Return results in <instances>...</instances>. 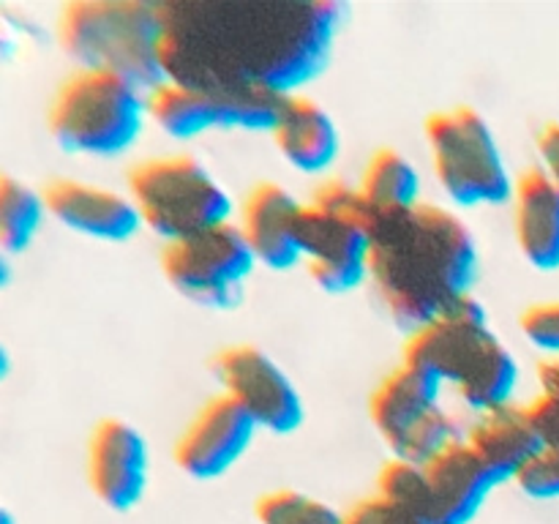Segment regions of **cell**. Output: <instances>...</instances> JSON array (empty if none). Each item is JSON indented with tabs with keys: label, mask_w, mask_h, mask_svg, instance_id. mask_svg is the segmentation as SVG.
<instances>
[{
	"label": "cell",
	"mask_w": 559,
	"mask_h": 524,
	"mask_svg": "<svg viewBox=\"0 0 559 524\" xmlns=\"http://www.w3.org/2000/svg\"><path fill=\"white\" fill-rule=\"evenodd\" d=\"M535 153H538V169L559 189V123L549 120L535 134Z\"/></svg>",
	"instance_id": "28"
},
{
	"label": "cell",
	"mask_w": 559,
	"mask_h": 524,
	"mask_svg": "<svg viewBox=\"0 0 559 524\" xmlns=\"http://www.w3.org/2000/svg\"><path fill=\"white\" fill-rule=\"evenodd\" d=\"M445 382L426 366L402 360L388 371L369 396V418L388 451L413 434L426 418L442 409Z\"/></svg>",
	"instance_id": "17"
},
{
	"label": "cell",
	"mask_w": 559,
	"mask_h": 524,
	"mask_svg": "<svg viewBox=\"0 0 559 524\" xmlns=\"http://www.w3.org/2000/svg\"><path fill=\"white\" fill-rule=\"evenodd\" d=\"M527 413L533 418L535 431H538L544 448H557L559 451V398L538 393L527 404Z\"/></svg>",
	"instance_id": "27"
},
{
	"label": "cell",
	"mask_w": 559,
	"mask_h": 524,
	"mask_svg": "<svg viewBox=\"0 0 559 524\" xmlns=\"http://www.w3.org/2000/svg\"><path fill=\"white\" fill-rule=\"evenodd\" d=\"M435 371L475 415L513 404L519 360L491 327L478 298L407 333L404 358Z\"/></svg>",
	"instance_id": "3"
},
{
	"label": "cell",
	"mask_w": 559,
	"mask_h": 524,
	"mask_svg": "<svg viewBox=\"0 0 559 524\" xmlns=\"http://www.w3.org/2000/svg\"><path fill=\"white\" fill-rule=\"evenodd\" d=\"M126 194L134 200L142 224L164 243L235 222L233 194L189 153L136 162L126 178Z\"/></svg>",
	"instance_id": "6"
},
{
	"label": "cell",
	"mask_w": 559,
	"mask_h": 524,
	"mask_svg": "<svg viewBox=\"0 0 559 524\" xmlns=\"http://www.w3.org/2000/svg\"><path fill=\"white\" fill-rule=\"evenodd\" d=\"M49 218L98 243H129L145 224L126 191L76 178H52L41 186Z\"/></svg>",
	"instance_id": "15"
},
{
	"label": "cell",
	"mask_w": 559,
	"mask_h": 524,
	"mask_svg": "<svg viewBox=\"0 0 559 524\" xmlns=\"http://www.w3.org/2000/svg\"><path fill=\"white\" fill-rule=\"evenodd\" d=\"M480 249L451 207L420 202L374 216L371 278L396 325L413 333L475 298Z\"/></svg>",
	"instance_id": "2"
},
{
	"label": "cell",
	"mask_w": 559,
	"mask_h": 524,
	"mask_svg": "<svg viewBox=\"0 0 559 524\" xmlns=\"http://www.w3.org/2000/svg\"><path fill=\"white\" fill-rule=\"evenodd\" d=\"M420 469L435 524H473L491 491L500 486L495 473L480 462L464 437Z\"/></svg>",
	"instance_id": "16"
},
{
	"label": "cell",
	"mask_w": 559,
	"mask_h": 524,
	"mask_svg": "<svg viewBox=\"0 0 559 524\" xmlns=\"http://www.w3.org/2000/svg\"><path fill=\"white\" fill-rule=\"evenodd\" d=\"M513 238L535 271H559V189L540 172L527 169L513 189Z\"/></svg>",
	"instance_id": "20"
},
{
	"label": "cell",
	"mask_w": 559,
	"mask_h": 524,
	"mask_svg": "<svg viewBox=\"0 0 559 524\" xmlns=\"http://www.w3.org/2000/svg\"><path fill=\"white\" fill-rule=\"evenodd\" d=\"M49 211L41 189L14 175L0 178V246L5 254H25L41 233Z\"/></svg>",
	"instance_id": "22"
},
{
	"label": "cell",
	"mask_w": 559,
	"mask_h": 524,
	"mask_svg": "<svg viewBox=\"0 0 559 524\" xmlns=\"http://www.w3.org/2000/svg\"><path fill=\"white\" fill-rule=\"evenodd\" d=\"M519 327L533 347L546 353V358H559V300L530 306L519 317Z\"/></svg>",
	"instance_id": "26"
},
{
	"label": "cell",
	"mask_w": 559,
	"mask_h": 524,
	"mask_svg": "<svg viewBox=\"0 0 559 524\" xmlns=\"http://www.w3.org/2000/svg\"><path fill=\"white\" fill-rule=\"evenodd\" d=\"M342 524H396V519L391 516V511H388L380 497L371 495L355 502L349 511H344Z\"/></svg>",
	"instance_id": "29"
},
{
	"label": "cell",
	"mask_w": 559,
	"mask_h": 524,
	"mask_svg": "<svg viewBox=\"0 0 559 524\" xmlns=\"http://www.w3.org/2000/svg\"><path fill=\"white\" fill-rule=\"evenodd\" d=\"M167 80L284 98L331 66L347 5L338 0H167Z\"/></svg>",
	"instance_id": "1"
},
{
	"label": "cell",
	"mask_w": 559,
	"mask_h": 524,
	"mask_svg": "<svg viewBox=\"0 0 559 524\" xmlns=\"http://www.w3.org/2000/svg\"><path fill=\"white\" fill-rule=\"evenodd\" d=\"M55 36L76 69L112 71L147 93L167 82V22L162 3L71 0L60 9Z\"/></svg>",
	"instance_id": "4"
},
{
	"label": "cell",
	"mask_w": 559,
	"mask_h": 524,
	"mask_svg": "<svg viewBox=\"0 0 559 524\" xmlns=\"http://www.w3.org/2000/svg\"><path fill=\"white\" fill-rule=\"evenodd\" d=\"M0 524H14V516H11L9 508H3V513H0Z\"/></svg>",
	"instance_id": "31"
},
{
	"label": "cell",
	"mask_w": 559,
	"mask_h": 524,
	"mask_svg": "<svg viewBox=\"0 0 559 524\" xmlns=\"http://www.w3.org/2000/svg\"><path fill=\"white\" fill-rule=\"evenodd\" d=\"M358 194L371 216H385V213L409 211V207L424 202V180L418 167L407 153L396 147H380L369 156L364 172L358 180Z\"/></svg>",
	"instance_id": "21"
},
{
	"label": "cell",
	"mask_w": 559,
	"mask_h": 524,
	"mask_svg": "<svg viewBox=\"0 0 559 524\" xmlns=\"http://www.w3.org/2000/svg\"><path fill=\"white\" fill-rule=\"evenodd\" d=\"M424 140L431 172L453 205H511L516 178L480 109L467 104L437 109L426 118Z\"/></svg>",
	"instance_id": "7"
},
{
	"label": "cell",
	"mask_w": 559,
	"mask_h": 524,
	"mask_svg": "<svg viewBox=\"0 0 559 524\" xmlns=\"http://www.w3.org/2000/svg\"><path fill=\"white\" fill-rule=\"evenodd\" d=\"M519 491L533 500H559V451L540 448L538 456L516 475L513 480Z\"/></svg>",
	"instance_id": "25"
},
{
	"label": "cell",
	"mask_w": 559,
	"mask_h": 524,
	"mask_svg": "<svg viewBox=\"0 0 559 524\" xmlns=\"http://www.w3.org/2000/svg\"><path fill=\"white\" fill-rule=\"evenodd\" d=\"M260 426L224 393L207 398L180 431L173 458L191 480H218L249 453Z\"/></svg>",
	"instance_id": "13"
},
{
	"label": "cell",
	"mask_w": 559,
	"mask_h": 524,
	"mask_svg": "<svg viewBox=\"0 0 559 524\" xmlns=\"http://www.w3.org/2000/svg\"><path fill=\"white\" fill-rule=\"evenodd\" d=\"M271 140L278 156L304 175L331 172L342 151V134L333 115L306 93H293L278 102Z\"/></svg>",
	"instance_id": "18"
},
{
	"label": "cell",
	"mask_w": 559,
	"mask_h": 524,
	"mask_svg": "<svg viewBox=\"0 0 559 524\" xmlns=\"http://www.w3.org/2000/svg\"><path fill=\"white\" fill-rule=\"evenodd\" d=\"M464 440L478 453L480 462L495 473L502 484H513L516 475L540 453L538 431L527 413V404L495 409V413L475 415L473 424L464 429Z\"/></svg>",
	"instance_id": "19"
},
{
	"label": "cell",
	"mask_w": 559,
	"mask_h": 524,
	"mask_svg": "<svg viewBox=\"0 0 559 524\" xmlns=\"http://www.w3.org/2000/svg\"><path fill=\"white\" fill-rule=\"evenodd\" d=\"M158 262L169 287L205 309H233L257 267L235 222L164 243Z\"/></svg>",
	"instance_id": "9"
},
{
	"label": "cell",
	"mask_w": 559,
	"mask_h": 524,
	"mask_svg": "<svg viewBox=\"0 0 559 524\" xmlns=\"http://www.w3.org/2000/svg\"><path fill=\"white\" fill-rule=\"evenodd\" d=\"M374 495L385 502L396 524H435L424 469L415 464L393 456L388 458L377 475Z\"/></svg>",
	"instance_id": "23"
},
{
	"label": "cell",
	"mask_w": 559,
	"mask_h": 524,
	"mask_svg": "<svg viewBox=\"0 0 559 524\" xmlns=\"http://www.w3.org/2000/svg\"><path fill=\"white\" fill-rule=\"evenodd\" d=\"M538 388L544 396L559 398V358H546L538 364Z\"/></svg>",
	"instance_id": "30"
},
{
	"label": "cell",
	"mask_w": 559,
	"mask_h": 524,
	"mask_svg": "<svg viewBox=\"0 0 559 524\" xmlns=\"http://www.w3.org/2000/svg\"><path fill=\"white\" fill-rule=\"evenodd\" d=\"M282 98L260 93H227L167 80L151 91V120L167 136L180 142L211 131H251L271 134Z\"/></svg>",
	"instance_id": "10"
},
{
	"label": "cell",
	"mask_w": 559,
	"mask_h": 524,
	"mask_svg": "<svg viewBox=\"0 0 559 524\" xmlns=\"http://www.w3.org/2000/svg\"><path fill=\"white\" fill-rule=\"evenodd\" d=\"M85 475L93 497L107 511H134L151 484V451L145 434L115 415L98 420L87 437Z\"/></svg>",
	"instance_id": "12"
},
{
	"label": "cell",
	"mask_w": 559,
	"mask_h": 524,
	"mask_svg": "<svg viewBox=\"0 0 559 524\" xmlns=\"http://www.w3.org/2000/svg\"><path fill=\"white\" fill-rule=\"evenodd\" d=\"M147 96L112 71L74 69L49 98L47 131L71 156L118 158L140 142L151 120Z\"/></svg>",
	"instance_id": "5"
},
{
	"label": "cell",
	"mask_w": 559,
	"mask_h": 524,
	"mask_svg": "<svg viewBox=\"0 0 559 524\" xmlns=\"http://www.w3.org/2000/svg\"><path fill=\"white\" fill-rule=\"evenodd\" d=\"M306 202L276 180L251 186L240 202L235 224L243 233L257 265L267 271H293L304 265Z\"/></svg>",
	"instance_id": "14"
},
{
	"label": "cell",
	"mask_w": 559,
	"mask_h": 524,
	"mask_svg": "<svg viewBox=\"0 0 559 524\" xmlns=\"http://www.w3.org/2000/svg\"><path fill=\"white\" fill-rule=\"evenodd\" d=\"M213 374L224 396L238 402L260 431L293 434L306 424V402L276 358L257 344H229L213 355Z\"/></svg>",
	"instance_id": "11"
},
{
	"label": "cell",
	"mask_w": 559,
	"mask_h": 524,
	"mask_svg": "<svg viewBox=\"0 0 559 524\" xmlns=\"http://www.w3.org/2000/svg\"><path fill=\"white\" fill-rule=\"evenodd\" d=\"M257 524H342L344 511L298 489H276L254 502Z\"/></svg>",
	"instance_id": "24"
},
{
	"label": "cell",
	"mask_w": 559,
	"mask_h": 524,
	"mask_svg": "<svg viewBox=\"0 0 559 524\" xmlns=\"http://www.w3.org/2000/svg\"><path fill=\"white\" fill-rule=\"evenodd\" d=\"M374 216L358 189L325 180L306 200L304 265L322 293L347 295L371 278Z\"/></svg>",
	"instance_id": "8"
}]
</instances>
